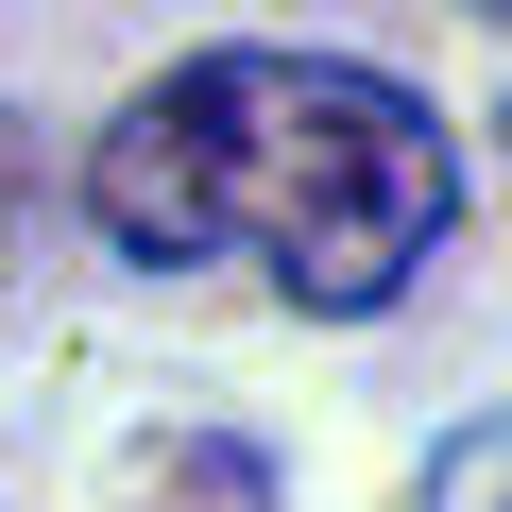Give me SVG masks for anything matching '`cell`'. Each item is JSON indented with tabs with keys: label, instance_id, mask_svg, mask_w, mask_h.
<instances>
[{
	"label": "cell",
	"instance_id": "1",
	"mask_svg": "<svg viewBox=\"0 0 512 512\" xmlns=\"http://www.w3.org/2000/svg\"><path fill=\"white\" fill-rule=\"evenodd\" d=\"M86 222L137 274H274L291 308L359 325L393 308L444 222H461V154L393 69L342 52H188L171 86H137L86 154Z\"/></svg>",
	"mask_w": 512,
	"mask_h": 512
},
{
	"label": "cell",
	"instance_id": "2",
	"mask_svg": "<svg viewBox=\"0 0 512 512\" xmlns=\"http://www.w3.org/2000/svg\"><path fill=\"white\" fill-rule=\"evenodd\" d=\"M137 512H274V461L256 444H154V478H137Z\"/></svg>",
	"mask_w": 512,
	"mask_h": 512
},
{
	"label": "cell",
	"instance_id": "3",
	"mask_svg": "<svg viewBox=\"0 0 512 512\" xmlns=\"http://www.w3.org/2000/svg\"><path fill=\"white\" fill-rule=\"evenodd\" d=\"M495 461H512V427H495V410H478V427H461V444H444V478H427V512H495Z\"/></svg>",
	"mask_w": 512,
	"mask_h": 512
}]
</instances>
